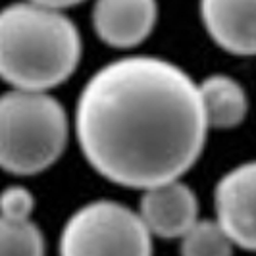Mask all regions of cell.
<instances>
[{"mask_svg": "<svg viewBox=\"0 0 256 256\" xmlns=\"http://www.w3.org/2000/svg\"><path fill=\"white\" fill-rule=\"evenodd\" d=\"M198 96L208 128H237L246 118L248 98L243 85L233 77L224 74L208 76L202 79V83H198Z\"/></svg>", "mask_w": 256, "mask_h": 256, "instance_id": "cell-9", "label": "cell"}, {"mask_svg": "<svg viewBox=\"0 0 256 256\" xmlns=\"http://www.w3.org/2000/svg\"><path fill=\"white\" fill-rule=\"evenodd\" d=\"M181 241V256H233V241L216 220H198Z\"/></svg>", "mask_w": 256, "mask_h": 256, "instance_id": "cell-11", "label": "cell"}, {"mask_svg": "<svg viewBox=\"0 0 256 256\" xmlns=\"http://www.w3.org/2000/svg\"><path fill=\"white\" fill-rule=\"evenodd\" d=\"M70 120L46 90L10 89L0 94V170L37 176L64 154Z\"/></svg>", "mask_w": 256, "mask_h": 256, "instance_id": "cell-3", "label": "cell"}, {"mask_svg": "<svg viewBox=\"0 0 256 256\" xmlns=\"http://www.w3.org/2000/svg\"><path fill=\"white\" fill-rule=\"evenodd\" d=\"M35 196L24 185H10L0 191V216L10 220H31Z\"/></svg>", "mask_w": 256, "mask_h": 256, "instance_id": "cell-12", "label": "cell"}, {"mask_svg": "<svg viewBox=\"0 0 256 256\" xmlns=\"http://www.w3.org/2000/svg\"><path fill=\"white\" fill-rule=\"evenodd\" d=\"M44 235L33 220L0 216V256H44Z\"/></svg>", "mask_w": 256, "mask_h": 256, "instance_id": "cell-10", "label": "cell"}, {"mask_svg": "<svg viewBox=\"0 0 256 256\" xmlns=\"http://www.w3.org/2000/svg\"><path fill=\"white\" fill-rule=\"evenodd\" d=\"M200 20L220 48L256 56V0H200Z\"/></svg>", "mask_w": 256, "mask_h": 256, "instance_id": "cell-8", "label": "cell"}, {"mask_svg": "<svg viewBox=\"0 0 256 256\" xmlns=\"http://www.w3.org/2000/svg\"><path fill=\"white\" fill-rule=\"evenodd\" d=\"M74 20L31 0L0 8V79L12 89L48 90L74 76L81 60Z\"/></svg>", "mask_w": 256, "mask_h": 256, "instance_id": "cell-2", "label": "cell"}, {"mask_svg": "<svg viewBox=\"0 0 256 256\" xmlns=\"http://www.w3.org/2000/svg\"><path fill=\"white\" fill-rule=\"evenodd\" d=\"M198 85L158 56H124L96 70L79 94L76 135L94 172L122 187L181 180L208 135Z\"/></svg>", "mask_w": 256, "mask_h": 256, "instance_id": "cell-1", "label": "cell"}, {"mask_svg": "<svg viewBox=\"0 0 256 256\" xmlns=\"http://www.w3.org/2000/svg\"><path fill=\"white\" fill-rule=\"evenodd\" d=\"M31 2H37V4H42V6H50V8H56V10H68L72 6H77L85 0H31Z\"/></svg>", "mask_w": 256, "mask_h": 256, "instance_id": "cell-13", "label": "cell"}, {"mask_svg": "<svg viewBox=\"0 0 256 256\" xmlns=\"http://www.w3.org/2000/svg\"><path fill=\"white\" fill-rule=\"evenodd\" d=\"M139 216L152 237L181 239L198 222L196 192L181 180L142 189Z\"/></svg>", "mask_w": 256, "mask_h": 256, "instance_id": "cell-6", "label": "cell"}, {"mask_svg": "<svg viewBox=\"0 0 256 256\" xmlns=\"http://www.w3.org/2000/svg\"><path fill=\"white\" fill-rule=\"evenodd\" d=\"M158 22L156 0H94L92 27L112 48H133L150 37Z\"/></svg>", "mask_w": 256, "mask_h": 256, "instance_id": "cell-7", "label": "cell"}, {"mask_svg": "<svg viewBox=\"0 0 256 256\" xmlns=\"http://www.w3.org/2000/svg\"><path fill=\"white\" fill-rule=\"evenodd\" d=\"M216 222L235 246L256 252V160L231 168L214 191Z\"/></svg>", "mask_w": 256, "mask_h": 256, "instance_id": "cell-5", "label": "cell"}, {"mask_svg": "<svg viewBox=\"0 0 256 256\" xmlns=\"http://www.w3.org/2000/svg\"><path fill=\"white\" fill-rule=\"evenodd\" d=\"M60 256H152V235L129 206L92 200L68 218Z\"/></svg>", "mask_w": 256, "mask_h": 256, "instance_id": "cell-4", "label": "cell"}]
</instances>
